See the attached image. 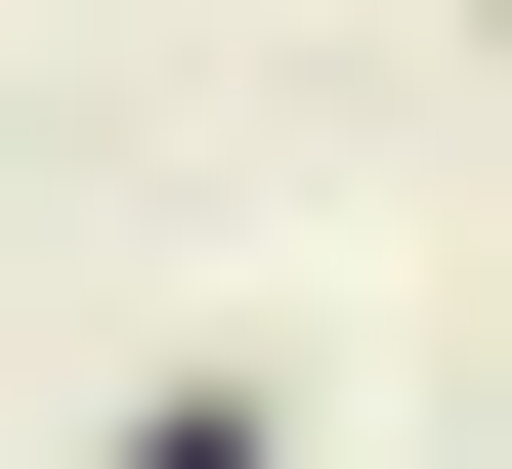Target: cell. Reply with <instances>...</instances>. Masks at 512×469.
Returning a JSON list of instances; mask_svg holds the SVG:
<instances>
[{
    "mask_svg": "<svg viewBox=\"0 0 512 469\" xmlns=\"http://www.w3.org/2000/svg\"><path fill=\"white\" fill-rule=\"evenodd\" d=\"M86 469H299V384H256V342H171V384H128Z\"/></svg>",
    "mask_w": 512,
    "mask_h": 469,
    "instance_id": "obj_1",
    "label": "cell"
}]
</instances>
